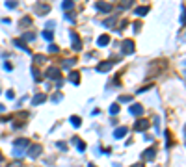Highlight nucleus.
Returning a JSON list of instances; mask_svg holds the SVG:
<instances>
[{
	"instance_id": "nucleus-9",
	"label": "nucleus",
	"mask_w": 186,
	"mask_h": 167,
	"mask_svg": "<svg viewBox=\"0 0 186 167\" xmlns=\"http://www.w3.org/2000/svg\"><path fill=\"white\" fill-rule=\"evenodd\" d=\"M147 126H149V123H147V121H142V119H140V121L136 123V130H145Z\"/></svg>"
},
{
	"instance_id": "nucleus-6",
	"label": "nucleus",
	"mask_w": 186,
	"mask_h": 167,
	"mask_svg": "<svg viewBox=\"0 0 186 167\" xmlns=\"http://www.w3.org/2000/svg\"><path fill=\"white\" fill-rule=\"evenodd\" d=\"M142 111H143V108H142V104H134V106H132V108H130V113H132V115H140V113H142Z\"/></svg>"
},
{
	"instance_id": "nucleus-26",
	"label": "nucleus",
	"mask_w": 186,
	"mask_h": 167,
	"mask_svg": "<svg viewBox=\"0 0 186 167\" xmlns=\"http://www.w3.org/2000/svg\"><path fill=\"white\" fill-rule=\"evenodd\" d=\"M134 167H142V165H134Z\"/></svg>"
},
{
	"instance_id": "nucleus-16",
	"label": "nucleus",
	"mask_w": 186,
	"mask_h": 167,
	"mask_svg": "<svg viewBox=\"0 0 186 167\" xmlns=\"http://www.w3.org/2000/svg\"><path fill=\"white\" fill-rule=\"evenodd\" d=\"M71 123H73V126H80V119H78L77 115H73V117H71Z\"/></svg>"
},
{
	"instance_id": "nucleus-13",
	"label": "nucleus",
	"mask_w": 186,
	"mask_h": 167,
	"mask_svg": "<svg viewBox=\"0 0 186 167\" xmlns=\"http://www.w3.org/2000/svg\"><path fill=\"white\" fill-rule=\"evenodd\" d=\"M13 43H15V45H17L19 48H24V50H26V52H28V46H26V45H24V41H20V39H15V41H13Z\"/></svg>"
},
{
	"instance_id": "nucleus-4",
	"label": "nucleus",
	"mask_w": 186,
	"mask_h": 167,
	"mask_svg": "<svg viewBox=\"0 0 186 167\" xmlns=\"http://www.w3.org/2000/svg\"><path fill=\"white\" fill-rule=\"evenodd\" d=\"M125 134H128V128H127V126H121V128H117V130L114 132V136H115V137H123Z\"/></svg>"
},
{
	"instance_id": "nucleus-3",
	"label": "nucleus",
	"mask_w": 186,
	"mask_h": 167,
	"mask_svg": "<svg viewBox=\"0 0 186 167\" xmlns=\"http://www.w3.org/2000/svg\"><path fill=\"white\" fill-rule=\"evenodd\" d=\"M71 39H73V48H74V50H78V48H80V39H78V36L74 32H71Z\"/></svg>"
},
{
	"instance_id": "nucleus-7",
	"label": "nucleus",
	"mask_w": 186,
	"mask_h": 167,
	"mask_svg": "<svg viewBox=\"0 0 186 167\" xmlns=\"http://www.w3.org/2000/svg\"><path fill=\"white\" fill-rule=\"evenodd\" d=\"M20 147H28V139H17V141H15V149H19L20 150Z\"/></svg>"
},
{
	"instance_id": "nucleus-23",
	"label": "nucleus",
	"mask_w": 186,
	"mask_h": 167,
	"mask_svg": "<svg viewBox=\"0 0 186 167\" xmlns=\"http://www.w3.org/2000/svg\"><path fill=\"white\" fill-rule=\"evenodd\" d=\"M49 50H50V52H58V48L54 46V45H50V46H49Z\"/></svg>"
},
{
	"instance_id": "nucleus-19",
	"label": "nucleus",
	"mask_w": 186,
	"mask_h": 167,
	"mask_svg": "<svg viewBox=\"0 0 186 167\" xmlns=\"http://www.w3.org/2000/svg\"><path fill=\"white\" fill-rule=\"evenodd\" d=\"M43 37L50 41V39H52V32H49V30H45V32H43Z\"/></svg>"
},
{
	"instance_id": "nucleus-20",
	"label": "nucleus",
	"mask_w": 186,
	"mask_h": 167,
	"mask_svg": "<svg viewBox=\"0 0 186 167\" xmlns=\"http://www.w3.org/2000/svg\"><path fill=\"white\" fill-rule=\"evenodd\" d=\"M34 37H36V36H34V33H24V39H26V41H32Z\"/></svg>"
},
{
	"instance_id": "nucleus-24",
	"label": "nucleus",
	"mask_w": 186,
	"mask_h": 167,
	"mask_svg": "<svg viewBox=\"0 0 186 167\" xmlns=\"http://www.w3.org/2000/svg\"><path fill=\"white\" fill-rule=\"evenodd\" d=\"M11 167H23V165H20V162H15V163H11Z\"/></svg>"
},
{
	"instance_id": "nucleus-1",
	"label": "nucleus",
	"mask_w": 186,
	"mask_h": 167,
	"mask_svg": "<svg viewBox=\"0 0 186 167\" xmlns=\"http://www.w3.org/2000/svg\"><path fill=\"white\" fill-rule=\"evenodd\" d=\"M112 65H114V61H104V63L97 65V71L99 73H104V71H108V69H112Z\"/></svg>"
},
{
	"instance_id": "nucleus-14",
	"label": "nucleus",
	"mask_w": 186,
	"mask_h": 167,
	"mask_svg": "<svg viewBox=\"0 0 186 167\" xmlns=\"http://www.w3.org/2000/svg\"><path fill=\"white\" fill-rule=\"evenodd\" d=\"M45 100V95H36V97H34V104H41V102H43Z\"/></svg>"
},
{
	"instance_id": "nucleus-2",
	"label": "nucleus",
	"mask_w": 186,
	"mask_h": 167,
	"mask_svg": "<svg viewBox=\"0 0 186 167\" xmlns=\"http://www.w3.org/2000/svg\"><path fill=\"white\" fill-rule=\"evenodd\" d=\"M123 50H125L127 54H132V50H134V43H132V41H125V43H123Z\"/></svg>"
},
{
	"instance_id": "nucleus-12",
	"label": "nucleus",
	"mask_w": 186,
	"mask_h": 167,
	"mask_svg": "<svg viewBox=\"0 0 186 167\" xmlns=\"http://www.w3.org/2000/svg\"><path fill=\"white\" fill-rule=\"evenodd\" d=\"M108 41H110V37H108V36H101V37H99V46H104V45L108 43Z\"/></svg>"
},
{
	"instance_id": "nucleus-8",
	"label": "nucleus",
	"mask_w": 186,
	"mask_h": 167,
	"mask_svg": "<svg viewBox=\"0 0 186 167\" xmlns=\"http://www.w3.org/2000/svg\"><path fill=\"white\" fill-rule=\"evenodd\" d=\"M47 76H49V78H58L60 71H58V69H49V71H47Z\"/></svg>"
},
{
	"instance_id": "nucleus-10",
	"label": "nucleus",
	"mask_w": 186,
	"mask_h": 167,
	"mask_svg": "<svg viewBox=\"0 0 186 167\" xmlns=\"http://www.w3.org/2000/svg\"><path fill=\"white\" fill-rule=\"evenodd\" d=\"M97 9H101V11H110V9H112V4H97Z\"/></svg>"
},
{
	"instance_id": "nucleus-17",
	"label": "nucleus",
	"mask_w": 186,
	"mask_h": 167,
	"mask_svg": "<svg viewBox=\"0 0 186 167\" xmlns=\"http://www.w3.org/2000/svg\"><path fill=\"white\" fill-rule=\"evenodd\" d=\"M147 11H149V8H138L136 9V15H145Z\"/></svg>"
},
{
	"instance_id": "nucleus-21",
	"label": "nucleus",
	"mask_w": 186,
	"mask_h": 167,
	"mask_svg": "<svg viewBox=\"0 0 186 167\" xmlns=\"http://www.w3.org/2000/svg\"><path fill=\"white\" fill-rule=\"evenodd\" d=\"M73 8V2H63V9H71Z\"/></svg>"
},
{
	"instance_id": "nucleus-18",
	"label": "nucleus",
	"mask_w": 186,
	"mask_h": 167,
	"mask_svg": "<svg viewBox=\"0 0 186 167\" xmlns=\"http://www.w3.org/2000/svg\"><path fill=\"white\" fill-rule=\"evenodd\" d=\"M71 82L73 84H78V73H71Z\"/></svg>"
},
{
	"instance_id": "nucleus-15",
	"label": "nucleus",
	"mask_w": 186,
	"mask_h": 167,
	"mask_svg": "<svg viewBox=\"0 0 186 167\" xmlns=\"http://www.w3.org/2000/svg\"><path fill=\"white\" fill-rule=\"evenodd\" d=\"M117 111H119V106H117V104H112V106H110V113H112V115H115Z\"/></svg>"
},
{
	"instance_id": "nucleus-11",
	"label": "nucleus",
	"mask_w": 186,
	"mask_h": 167,
	"mask_svg": "<svg viewBox=\"0 0 186 167\" xmlns=\"http://www.w3.org/2000/svg\"><path fill=\"white\" fill-rule=\"evenodd\" d=\"M155 149H147V152H145V154H143V158H145V160H151V158H153L155 156Z\"/></svg>"
},
{
	"instance_id": "nucleus-22",
	"label": "nucleus",
	"mask_w": 186,
	"mask_h": 167,
	"mask_svg": "<svg viewBox=\"0 0 186 167\" xmlns=\"http://www.w3.org/2000/svg\"><path fill=\"white\" fill-rule=\"evenodd\" d=\"M6 6H9V8H15L17 2H6Z\"/></svg>"
},
{
	"instance_id": "nucleus-5",
	"label": "nucleus",
	"mask_w": 186,
	"mask_h": 167,
	"mask_svg": "<svg viewBox=\"0 0 186 167\" xmlns=\"http://www.w3.org/2000/svg\"><path fill=\"white\" fill-rule=\"evenodd\" d=\"M39 152H41V147H39V145H34V147H30V158L39 156Z\"/></svg>"
},
{
	"instance_id": "nucleus-25",
	"label": "nucleus",
	"mask_w": 186,
	"mask_h": 167,
	"mask_svg": "<svg viewBox=\"0 0 186 167\" xmlns=\"http://www.w3.org/2000/svg\"><path fill=\"white\" fill-rule=\"evenodd\" d=\"M2 160H4V156H2V152H0V162H2Z\"/></svg>"
}]
</instances>
